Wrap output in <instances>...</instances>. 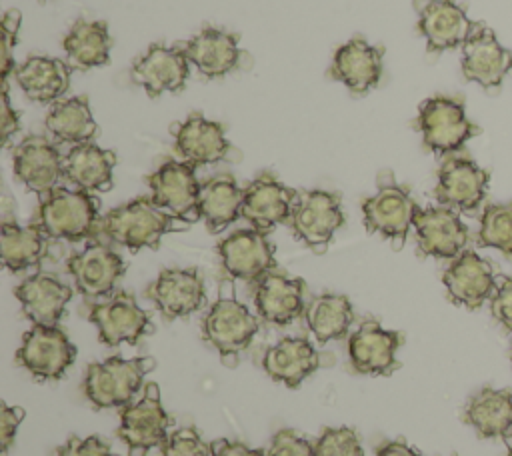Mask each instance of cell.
<instances>
[{"label": "cell", "instance_id": "49", "mask_svg": "<svg viewBox=\"0 0 512 456\" xmlns=\"http://www.w3.org/2000/svg\"><path fill=\"white\" fill-rule=\"evenodd\" d=\"M506 456H512V446L508 448V454H506Z\"/></svg>", "mask_w": 512, "mask_h": 456}, {"label": "cell", "instance_id": "20", "mask_svg": "<svg viewBox=\"0 0 512 456\" xmlns=\"http://www.w3.org/2000/svg\"><path fill=\"white\" fill-rule=\"evenodd\" d=\"M512 70V52L496 40L492 28L476 22L474 32L462 44V74L484 88H496Z\"/></svg>", "mask_w": 512, "mask_h": 456}, {"label": "cell", "instance_id": "11", "mask_svg": "<svg viewBox=\"0 0 512 456\" xmlns=\"http://www.w3.org/2000/svg\"><path fill=\"white\" fill-rule=\"evenodd\" d=\"M148 186L152 202L162 210L184 222L200 218L198 198L202 184L198 182L192 164L184 160H168L148 176Z\"/></svg>", "mask_w": 512, "mask_h": 456}, {"label": "cell", "instance_id": "13", "mask_svg": "<svg viewBox=\"0 0 512 456\" xmlns=\"http://www.w3.org/2000/svg\"><path fill=\"white\" fill-rule=\"evenodd\" d=\"M14 176L26 190L44 198L58 188L64 176V158L56 144L46 136H26L12 154Z\"/></svg>", "mask_w": 512, "mask_h": 456}, {"label": "cell", "instance_id": "34", "mask_svg": "<svg viewBox=\"0 0 512 456\" xmlns=\"http://www.w3.org/2000/svg\"><path fill=\"white\" fill-rule=\"evenodd\" d=\"M66 60L72 68L90 70L110 60V32L102 20H76L62 40Z\"/></svg>", "mask_w": 512, "mask_h": 456}, {"label": "cell", "instance_id": "45", "mask_svg": "<svg viewBox=\"0 0 512 456\" xmlns=\"http://www.w3.org/2000/svg\"><path fill=\"white\" fill-rule=\"evenodd\" d=\"M24 408L20 406H8L2 402V416H0V446H2V456L8 454L10 446L14 444L16 432L20 422L24 420Z\"/></svg>", "mask_w": 512, "mask_h": 456}, {"label": "cell", "instance_id": "41", "mask_svg": "<svg viewBox=\"0 0 512 456\" xmlns=\"http://www.w3.org/2000/svg\"><path fill=\"white\" fill-rule=\"evenodd\" d=\"M22 14L20 10H8L2 18V86H6L10 72H14V48L18 42Z\"/></svg>", "mask_w": 512, "mask_h": 456}, {"label": "cell", "instance_id": "12", "mask_svg": "<svg viewBox=\"0 0 512 456\" xmlns=\"http://www.w3.org/2000/svg\"><path fill=\"white\" fill-rule=\"evenodd\" d=\"M68 272L88 300L110 298L126 272V264L110 246L94 242L68 258Z\"/></svg>", "mask_w": 512, "mask_h": 456}, {"label": "cell", "instance_id": "26", "mask_svg": "<svg viewBox=\"0 0 512 456\" xmlns=\"http://www.w3.org/2000/svg\"><path fill=\"white\" fill-rule=\"evenodd\" d=\"M382 56L384 50L380 46H372L364 38H352L334 52L330 76L350 92L366 94L382 78Z\"/></svg>", "mask_w": 512, "mask_h": 456}, {"label": "cell", "instance_id": "9", "mask_svg": "<svg viewBox=\"0 0 512 456\" xmlns=\"http://www.w3.org/2000/svg\"><path fill=\"white\" fill-rule=\"evenodd\" d=\"M86 316L96 326L98 340L106 346L136 344L142 336L154 332L148 312L128 292H116L102 302L90 304Z\"/></svg>", "mask_w": 512, "mask_h": 456}, {"label": "cell", "instance_id": "44", "mask_svg": "<svg viewBox=\"0 0 512 456\" xmlns=\"http://www.w3.org/2000/svg\"><path fill=\"white\" fill-rule=\"evenodd\" d=\"M492 316L508 330L512 332V276H502L496 284V292L490 300Z\"/></svg>", "mask_w": 512, "mask_h": 456}, {"label": "cell", "instance_id": "36", "mask_svg": "<svg viewBox=\"0 0 512 456\" xmlns=\"http://www.w3.org/2000/svg\"><path fill=\"white\" fill-rule=\"evenodd\" d=\"M304 318L314 340L318 344H326L348 334L354 320V310L352 302L344 294H322L308 302Z\"/></svg>", "mask_w": 512, "mask_h": 456}, {"label": "cell", "instance_id": "19", "mask_svg": "<svg viewBox=\"0 0 512 456\" xmlns=\"http://www.w3.org/2000/svg\"><path fill=\"white\" fill-rule=\"evenodd\" d=\"M190 74V60L182 46L150 44L148 50L132 64V80L142 86L148 96H160L164 92H180L186 86Z\"/></svg>", "mask_w": 512, "mask_h": 456}, {"label": "cell", "instance_id": "42", "mask_svg": "<svg viewBox=\"0 0 512 456\" xmlns=\"http://www.w3.org/2000/svg\"><path fill=\"white\" fill-rule=\"evenodd\" d=\"M266 456H314V444L296 430H280L266 448Z\"/></svg>", "mask_w": 512, "mask_h": 456}, {"label": "cell", "instance_id": "3", "mask_svg": "<svg viewBox=\"0 0 512 456\" xmlns=\"http://www.w3.org/2000/svg\"><path fill=\"white\" fill-rule=\"evenodd\" d=\"M152 356L122 358L110 356L86 368L84 392L96 408H124L144 388V376L154 370Z\"/></svg>", "mask_w": 512, "mask_h": 456}, {"label": "cell", "instance_id": "22", "mask_svg": "<svg viewBox=\"0 0 512 456\" xmlns=\"http://www.w3.org/2000/svg\"><path fill=\"white\" fill-rule=\"evenodd\" d=\"M298 192L284 186L272 174H262L244 188L242 218L256 230L268 232L292 216Z\"/></svg>", "mask_w": 512, "mask_h": 456}, {"label": "cell", "instance_id": "1", "mask_svg": "<svg viewBox=\"0 0 512 456\" xmlns=\"http://www.w3.org/2000/svg\"><path fill=\"white\" fill-rule=\"evenodd\" d=\"M186 224L188 222L156 206L152 198L140 196L106 212L100 218L98 232L130 252H138L142 248H158L164 234L184 228Z\"/></svg>", "mask_w": 512, "mask_h": 456}, {"label": "cell", "instance_id": "17", "mask_svg": "<svg viewBox=\"0 0 512 456\" xmlns=\"http://www.w3.org/2000/svg\"><path fill=\"white\" fill-rule=\"evenodd\" d=\"M400 344V332L386 330L376 320H366L348 336L350 364L358 374L388 376L398 368L396 352Z\"/></svg>", "mask_w": 512, "mask_h": 456}, {"label": "cell", "instance_id": "8", "mask_svg": "<svg viewBox=\"0 0 512 456\" xmlns=\"http://www.w3.org/2000/svg\"><path fill=\"white\" fill-rule=\"evenodd\" d=\"M14 358L40 382L60 380L74 364L76 346L60 326L32 324V328L24 332Z\"/></svg>", "mask_w": 512, "mask_h": 456}, {"label": "cell", "instance_id": "4", "mask_svg": "<svg viewBox=\"0 0 512 456\" xmlns=\"http://www.w3.org/2000/svg\"><path fill=\"white\" fill-rule=\"evenodd\" d=\"M170 416L166 414L156 382L144 384L142 396L120 410L118 436L128 446L130 456H146L152 448H162L168 440Z\"/></svg>", "mask_w": 512, "mask_h": 456}, {"label": "cell", "instance_id": "21", "mask_svg": "<svg viewBox=\"0 0 512 456\" xmlns=\"http://www.w3.org/2000/svg\"><path fill=\"white\" fill-rule=\"evenodd\" d=\"M146 296L166 320L184 318L204 304V280L194 268H164L148 286Z\"/></svg>", "mask_w": 512, "mask_h": 456}, {"label": "cell", "instance_id": "43", "mask_svg": "<svg viewBox=\"0 0 512 456\" xmlns=\"http://www.w3.org/2000/svg\"><path fill=\"white\" fill-rule=\"evenodd\" d=\"M56 456H116V454H112L110 446L98 436H88V438L70 436L62 446L56 448Z\"/></svg>", "mask_w": 512, "mask_h": 456}, {"label": "cell", "instance_id": "47", "mask_svg": "<svg viewBox=\"0 0 512 456\" xmlns=\"http://www.w3.org/2000/svg\"><path fill=\"white\" fill-rule=\"evenodd\" d=\"M210 444H212V456H266V450L250 448V446H246L242 442H236V440L220 438V440H214Z\"/></svg>", "mask_w": 512, "mask_h": 456}, {"label": "cell", "instance_id": "15", "mask_svg": "<svg viewBox=\"0 0 512 456\" xmlns=\"http://www.w3.org/2000/svg\"><path fill=\"white\" fill-rule=\"evenodd\" d=\"M488 182L490 174L474 160L464 156H450L438 170L434 196L440 206L472 212L482 204Z\"/></svg>", "mask_w": 512, "mask_h": 456}, {"label": "cell", "instance_id": "29", "mask_svg": "<svg viewBox=\"0 0 512 456\" xmlns=\"http://www.w3.org/2000/svg\"><path fill=\"white\" fill-rule=\"evenodd\" d=\"M116 154L94 142L76 144L64 156V178L84 192H108L114 184Z\"/></svg>", "mask_w": 512, "mask_h": 456}, {"label": "cell", "instance_id": "40", "mask_svg": "<svg viewBox=\"0 0 512 456\" xmlns=\"http://www.w3.org/2000/svg\"><path fill=\"white\" fill-rule=\"evenodd\" d=\"M162 456H212V444L204 442L194 428H178L162 446Z\"/></svg>", "mask_w": 512, "mask_h": 456}, {"label": "cell", "instance_id": "30", "mask_svg": "<svg viewBox=\"0 0 512 456\" xmlns=\"http://www.w3.org/2000/svg\"><path fill=\"white\" fill-rule=\"evenodd\" d=\"M72 66L60 58L30 56L14 68V78L22 92L40 104L64 96L70 88Z\"/></svg>", "mask_w": 512, "mask_h": 456}, {"label": "cell", "instance_id": "33", "mask_svg": "<svg viewBox=\"0 0 512 456\" xmlns=\"http://www.w3.org/2000/svg\"><path fill=\"white\" fill-rule=\"evenodd\" d=\"M244 188L230 174L214 176L202 182L198 198V214L210 232H220L242 218Z\"/></svg>", "mask_w": 512, "mask_h": 456}, {"label": "cell", "instance_id": "6", "mask_svg": "<svg viewBox=\"0 0 512 456\" xmlns=\"http://www.w3.org/2000/svg\"><path fill=\"white\" fill-rule=\"evenodd\" d=\"M418 210L420 206L416 200L404 186L394 182L390 172H386V180L380 176L376 194L362 202L364 226L370 232L392 240L396 248L406 242L408 230L414 226Z\"/></svg>", "mask_w": 512, "mask_h": 456}, {"label": "cell", "instance_id": "2", "mask_svg": "<svg viewBox=\"0 0 512 456\" xmlns=\"http://www.w3.org/2000/svg\"><path fill=\"white\" fill-rule=\"evenodd\" d=\"M34 224L52 240L80 242L100 224V202L94 194L58 186L40 200Z\"/></svg>", "mask_w": 512, "mask_h": 456}, {"label": "cell", "instance_id": "16", "mask_svg": "<svg viewBox=\"0 0 512 456\" xmlns=\"http://www.w3.org/2000/svg\"><path fill=\"white\" fill-rule=\"evenodd\" d=\"M418 250L424 256L454 260L468 244V228L448 206L420 208L414 218Z\"/></svg>", "mask_w": 512, "mask_h": 456}, {"label": "cell", "instance_id": "46", "mask_svg": "<svg viewBox=\"0 0 512 456\" xmlns=\"http://www.w3.org/2000/svg\"><path fill=\"white\" fill-rule=\"evenodd\" d=\"M0 130H2V144H8L10 138L20 130V116L10 104L8 96V86H2V96H0Z\"/></svg>", "mask_w": 512, "mask_h": 456}, {"label": "cell", "instance_id": "18", "mask_svg": "<svg viewBox=\"0 0 512 456\" xmlns=\"http://www.w3.org/2000/svg\"><path fill=\"white\" fill-rule=\"evenodd\" d=\"M418 30L426 38L428 52H444L462 46L474 32L476 22L454 0H416Z\"/></svg>", "mask_w": 512, "mask_h": 456}, {"label": "cell", "instance_id": "31", "mask_svg": "<svg viewBox=\"0 0 512 456\" xmlns=\"http://www.w3.org/2000/svg\"><path fill=\"white\" fill-rule=\"evenodd\" d=\"M318 366V352L306 338H282L262 358L264 372L288 388L300 386Z\"/></svg>", "mask_w": 512, "mask_h": 456}, {"label": "cell", "instance_id": "10", "mask_svg": "<svg viewBox=\"0 0 512 456\" xmlns=\"http://www.w3.org/2000/svg\"><path fill=\"white\" fill-rule=\"evenodd\" d=\"M288 222L298 240L316 252H324L336 230L344 224L340 196L328 190L302 192L294 202Z\"/></svg>", "mask_w": 512, "mask_h": 456}, {"label": "cell", "instance_id": "5", "mask_svg": "<svg viewBox=\"0 0 512 456\" xmlns=\"http://www.w3.org/2000/svg\"><path fill=\"white\" fill-rule=\"evenodd\" d=\"M260 330V316L252 314L234 294H220L202 318V338L218 350L222 362L244 352Z\"/></svg>", "mask_w": 512, "mask_h": 456}, {"label": "cell", "instance_id": "38", "mask_svg": "<svg viewBox=\"0 0 512 456\" xmlns=\"http://www.w3.org/2000/svg\"><path fill=\"white\" fill-rule=\"evenodd\" d=\"M478 246L496 248L512 258V200L506 204H488L480 216Z\"/></svg>", "mask_w": 512, "mask_h": 456}, {"label": "cell", "instance_id": "48", "mask_svg": "<svg viewBox=\"0 0 512 456\" xmlns=\"http://www.w3.org/2000/svg\"><path fill=\"white\" fill-rule=\"evenodd\" d=\"M376 456H422V454L412 446H408L404 440H390L376 448Z\"/></svg>", "mask_w": 512, "mask_h": 456}, {"label": "cell", "instance_id": "14", "mask_svg": "<svg viewBox=\"0 0 512 456\" xmlns=\"http://www.w3.org/2000/svg\"><path fill=\"white\" fill-rule=\"evenodd\" d=\"M218 254L226 274L236 280H260L276 268L274 246L266 238V232L256 228L236 230L220 240Z\"/></svg>", "mask_w": 512, "mask_h": 456}, {"label": "cell", "instance_id": "25", "mask_svg": "<svg viewBox=\"0 0 512 456\" xmlns=\"http://www.w3.org/2000/svg\"><path fill=\"white\" fill-rule=\"evenodd\" d=\"M174 150L178 156L192 164H216L230 154V142L226 140L224 126L220 122L208 120L202 114H190L184 122L172 128Z\"/></svg>", "mask_w": 512, "mask_h": 456}, {"label": "cell", "instance_id": "7", "mask_svg": "<svg viewBox=\"0 0 512 456\" xmlns=\"http://www.w3.org/2000/svg\"><path fill=\"white\" fill-rule=\"evenodd\" d=\"M418 128L424 146L434 154L460 150L464 142L480 134V128L466 118L464 102L448 96H432L420 104Z\"/></svg>", "mask_w": 512, "mask_h": 456}, {"label": "cell", "instance_id": "23", "mask_svg": "<svg viewBox=\"0 0 512 456\" xmlns=\"http://www.w3.org/2000/svg\"><path fill=\"white\" fill-rule=\"evenodd\" d=\"M448 298L468 310H478L496 292L492 264L474 250L456 256L442 274Z\"/></svg>", "mask_w": 512, "mask_h": 456}, {"label": "cell", "instance_id": "32", "mask_svg": "<svg viewBox=\"0 0 512 456\" xmlns=\"http://www.w3.org/2000/svg\"><path fill=\"white\" fill-rule=\"evenodd\" d=\"M464 422L472 426L480 438L512 436V392L482 388L464 406Z\"/></svg>", "mask_w": 512, "mask_h": 456}, {"label": "cell", "instance_id": "37", "mask_svg": "<svg viewBox=\"0 0 512 456\" xmlns=\"http://www.w3.org/2000/svg\"><path fill=\"white\" fill-rule=\"evenodd\" d=\"M2 262L10 272H22L38 266L46 254V236L36 224L20 226L16 222H2L0 232Z\"/></svg>", "mask_w": 512, "mask_h": 456}, {"label": "cell", "instance_id": "24", "mask_svg": "<svg viewBox=\"0 0 512 456\" xmlns=\"http://www.w3.org/2000/svg\"><path fill=\"white\" fill-rule=\"evenodd\" d=\"M14 296L32 324L58 326L72 298V288L56 274L36 272L14 288Z\"/></svg>", "mask_w": 512, "mask_h": 456}, {"label": "cell", "instance_id": "35", "mask_svg": "<svg viewBox=\"0 0 512 456\" xmlns=\"http://www.w3.org/2000/svg\"><path fill=\"white\" fill-rule=\"evenodd\" d=\"M44 126L54 140L74 146L90 142L98 134V124L92 116L86 96H74L56 102L48 110Z\"/></svg>", "mask_w": 512, "mask_h": 456}, {"label": "cell", "instance_id": "28", "mask_svg": "<svg viewBox=\"0 0 512 456\" xmlns=\"http://www.w3.org/2000/svg\"><path fill=\"white\" fill-rule=\"evenodd\" d=\"M190 64L206 78H220L240 66L242 50L236 34L220 28H204L180 44Z\"/></svg>", "mask_w": 512, "mask_h": 456}, {"label": "cell", "instance_id": "27", "mask_svg": "<svg viewBox=\"0 0 512 456\" xmlns=\"http://www.w3.org/2000/svg\"><path fill=\"white\" fill-rule=\"evenodd\" d=\"M304 292L306 284L300 278H288L278 272H268L262 276L254 290L256 312L262 320L288 326L304 314Z\"/></svg>", "mask_w": 512, "mask_h": 456}, {"label": "cell", "instance_id": "39", "mask_svg": "<svg viewBox=\"0 0 512 456\" xmlns=\"http://www.w3.org/2000/svg\"><path fill=\"white\" fill-rule=\"evenodd\" d=\"M314 456H364V450L352 428L328 426L314 442Z\"/></svg>", "mask_w": 512, "mask_h": 456}]
</instances>
